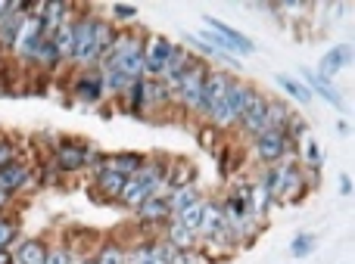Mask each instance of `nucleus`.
<instances>
[{"label":"nucleus","mask_w":355,"mask_h":264,"mask_svg":"<svg viewBox=\"0 0 355 264\" xmlns=\"http://www.w3.org/2000/svg\"><path fill=\"white\" fill-rule=\"evenodd\" d=\"M144 47H147V37L141 31H116V41H112L106 59L100 62V68H119L128 78L144 81Z\"/></svg>","instance_id":"nucleus-1"},{"label":"nucleus","mask_w":355,"mask_h":264,"mask_svg":"<svg viewBox=\"0 0 355 264\" xmlns=\"http://www.w3.org/2000/svg\"><path fill=\"white\" fill-rule=\"evenodd\" d=\"M206 62L202 59H196L193 66L187 68V75L181 78V84L175 87V97H178V103L184 106V109H190V112H196L200 109V103H202V78H206Z\"/></svg>","instance_id":"nucleus-2"},{"label":"nucleus","mask_w":355,"mask_h":264,"mask_svg":"<svg viewBox=\"0 0 355 264\" xmlns=\"http://www.w3.org/2000/svg\"><path fill=\"white\" fill-rule=\"evenodd\" d=\"M290 149H293V140L284 131H265L256 137V159L265 165H281L290 155Z\"/></svg>","instance_id":"nucleus-3"},{"label":"nucleus","mask_w":355,"mask_h":264,"mask_svg":"<svg viewBox=\"0 0 355 264\" xmlns=\"http://www.w3.org/2000/svg\"><path fill=\"white\" fill-rule=\"evenodd\" d=\"M175 44L162 35H147V47H144V78H159L162 66L168 62Z\"/></svg>","instance_id":"nucleus-4"},{"label":"nucleus","mask_w":355,"mask_h":264,"mask_svg":"<svg viewBox=\"0 0 355 264\" xmlns=\"http://www.w3.org/2000/svg\"><path fill=\"white\" fill-rule=\"evenodd\" d=\"M196 62V56L190 53V50H184V47H172V56H168V62L162 66V72H159V81L168 87V91H175L178 84H181V78L187 75V68Z\"/></svg>","instance_id":"nucleus-5"},{"label":"nucleus","mask_w":355,"mask_h":264,"mask_svg":"<svg viewBox=\"0 0 355 264\" xmlns=\"http://www.w3.org/2000/svg\"><path fill=\"white\" fill-rule=\"evenodd\" d=\"M227 84H231V78H227L225 72H206V78H202V103L196 112H200V115H209L218 103H225Z\"/></svg>","instance_id":"nucleus-6"},{"label":"nucleus","mask_w":355,"mask_h":264,"mask_svg":"<svg viewBox=\"0 0 355 264\" xmlns=\"http://www.w3.org/2000/svg\"><path fill=\"white\" fill-rule=\"evenodd\" d=\"M237 124H240V131H243L246 137H252V140H256L259 134H265V131H268V100L259 93V97L252 100L250 109L237 118Z\"/></svg>","instance_id":"nucleus-7"},{"label":"nucleus","mask_w":355,"mask_h":264,"mask_svg":"<svg viewBox=\"0 0 355 264\" xmlns=\"http://www.w3.org/2000/svg\"><path fill=\"white\" fill-rule=\"evenodd\" d=\"M256 97H259V93L252 91L250 84H243V81H234V78H231V84H227V93H225V106H227V112H231L234 122H237V118L243 115L246 109H250Z\"/></svg>","instance_id":"nucleus-8"},{"label":"nucleus","mask_w":355,"mask_h":264,"mask_svg":"<svg viewBox=\"0 0 355 264\" xmlns=\"http://www.w3.org/2000/svg\"><path fill=\"white\" fill-rule=\"evenodd\" d=\"M35 10V6H28V3H16L12 6V12L0 22V47H16V37H19V31H22V25H25V19H28V12Z\"/></svg>","instance_id":"nucleus-9"},{"label":"nucleus","mask_w":355,"mask_h":264,"mask_svg":"<svg viewBox=\"0 0 355 264\" xmlns=\"http://www.w3.org/2000/svg\"><path fill=\"white\" fill-rule=\"evenodd\" d=\"M53 153H56V165H60V171H66V174H72V171H78V168L87 165V147L85 143H60Z\"/></svg>","instance_id":"nucleus-10"},{"label":"nucleus","mask_w":355,"mask_h":264,"mask_svg":"<svg viewBox=\"0 0 355 264\" xmlns=\"http://www.w3.org/2000/svg\"><path fill=\"white\" fill-rule=\"evenodd\" d=\"M172 106V91L159 78H144V112H156Z\"/></svg>","instance_id":"nucleus-11"},{"label":"nucleus","mask_w":355,"mask_h":264,"mask_svg":"<svg viewBox=\"0 0 355 264\" xmlns=\"http://www.w3.org/2000/svg\"><path fill=\"white\" fill-rule=\"evenodd\" d=\"M35 12H37V6H35ZM41 37H44L41 19H37V16H28V19H25V25H22V31H19V37H16L19 56L31 59V53H35V47H37V41H41Z\"/></svg>","instance_id":"nucleus-12"},{"label":"nucleus","mask_w":355,"mask_h":264,"mask_svg":"<svg viewBox=\"0 0 355 264\" xmlns=\"http://www.w3.org/2000/svg\"><path fill=\"white\" fill-rule=\"evenodd\" d=\"M72 93H75V100H81V103H97L100 93H103V75L100 72L78 75L72 84Z\"/></svg>","instance_id":"nucleus-13"},{"label":"nucleus","mask_w":355,"mask_h":264,"mask_svg":"<svg viewBox=\"0 0 355 264\" xmlns=\"http://www.w3.org/2000/svg\"><path fill=\"white\" fill-rule=\"evenodd\" d=\"M290 168H293V165H290V162H284V165H268V171L262 174L259 187L268 193V199H281V196H284V187H287Z\"/></svg>","instance_id":"nucleus-14"},{"label":"nucleus","mask_w":355,"mask_h":264,"mask_svg":"<svg viewBox=\"0 0 355 264\" xmlns=\"http://www.w3.org/2000/svg\"><path fill=\"white\" fill-rule=\"evenodd\" d=\"M28 180H31V171H28V165H25V162H10V165L0 168V190H3V193L22 190Z\"/></svg>","instance_id":"nucleus-15"},{"label":"nucleus","mask_w":355,"mask_h":264,"mask_svg":"<svg viewBox=\"0 0 355 264\" xmlns=\"http://www.w3.org/2000/svg\"><path fill=\"white\" fill-rule=\"evenodd\" d=\"M349 62H352V47H349V44H343V47H334L331 53L321 59V72L318 75L324 81H331L334 75H337L343 66H349Z\"/></svg>","instance_id":"nucleus-16"},{"label":"nucleus","mask_w":355,"mask_h":264,"mask_svg":"<svg viewBox=\"0 0 355 264\" xmlns=\"http://www.w3.org/2000/svg\"><path fill=\"white\" fill-rule=\"evenodd\" d=\"M302 75H306V84L312 93H321V100H327V103L334 106V109H343V100H340V91L331 84V81H324L321 75L309 72V68H302Z\"/></svg>","instance_id":"nucleus-17"},{"label":"nucleus","mask_w":355,"mask_h":264,"mask_svg":"<svg viewBox=\"0 0 355 264\" xmlns=\"http://www.w3.org/2000/svg\"><path fill=\"white\" fill-rule=\"evenodd\" d=\"M94 178H97V190L103 193V196H110V199H119V196H122L125 184H128V178H125V174L106 171V168H97V171H94Z\"/></svg>","instance_id":"nucleus-18"},{"label":"nucleus","mask_w":355,"mask_h":264,"mask_svg":"<svg viewBox=\"0 0 355 264\" xmlns=\"http://www.w3.org/2000/svg\"><path fill=\"white\" fill-rule=\"evenodd\" d=\"M137 215H141L144 221H166V218H172V211H168V196H147L137 205Z\"/></svg>","instance_id":"nucleus-19"},{"label":"nucleus","mask_w":355,"mask_h":264,"mask_svg":"<svg viewBox=\"0 0 355 264\" xmlns=\"http://www.w3.org/2000/svg\"><path fill=\"white\" fill-rule=\"evenodd\" d=\"M196 202H202L200 199V190L196 187H181V190H172L168 193V211L178 218L181 211H187L190 205H196Z\"/></svg>","instance_id":"nucleus-20"},{"label":"nucleus","mask_w":355,"mask_h":264,"mask_svg":"<svg viewBox=\"0 0 355 264\" xmlns=\"http://www.w3.org/2000/svg\"><path fill=\"white\" fill-rule=\"evenodd\" d=\"M166 243H168L172 249H178V252H187V249H193L196 234H193V230H187L184 224L172 221V224L166 227Z\"/></svg>","instance_id":"nucleus-21"},{"label":"nucleus","mask_w":355,"mask_h":264,"mask_svg":"<svg viewBox=\"0 0 355 264\" xmlns=\"http://www.w3.org/2000/svg\"><path fill=\"white\" fill-rule=\"evenodd\" d=\"M47 252H50V249L44 246L41 240H25L22 246L16 249V255H12V258H16L19 264H44V261H47Z\"/></svg>","instance_id":"nucleus-22"},{"label":"nucleus","mask_w":355,"mask_h":264,"mask_svg":"<svg viewBox=\"0 0 355 264\" xmlns=\"http://www.w3.org/2000/svg\"><path fill=\"white\" fill-rule=\"evenodd\" d=\"M193 174H196V168H193V165H187V162H178V165H172V168H168V174H166L168 190L193 187Z\"/></svg>","instance_id":"nucleus-23"},{"label":"nucleus","mask_w":355,"mask_h":264,"mask_svg":"<svg viewBox=\"0 0 355 264\" xmlns=\"http://www.w3.org/2000/svg\"><path fill=\"white\" fill-rule=\"evenodd\" d=\"M290 118H293V112H290L287 103L268 100V131H287Z\"/></svg>","instance_id":"nucleus-24"},{"label":"nucleus","mask_w":355,"mask_h":264,"mask_svg":"<svg viewBox=\"0 0 355 264\" xmlns=\"http://www.w3.org/2000/svg\"><path fill=\"white\" fill-rule=\"evenodd\" d=\"M31 59L41 62V66H50V68H53L56 62H62L60 59V50H56V44H53V37H41V41H37V47H35V53H31Z\"/></svg>","instance_id":"nucleus-25"},{"label":"nucleus","mask_w":355,"mask_h":264,"mask_svg":"<svg viewBox=\"0 0 355 264\" xmlns=\"http://www.w3.org/2000/svg\"><path fill=\"white\" fill-rule=\"evenodd\" d=\"M100 75H103V84L110 87L112 93H125L131 84H135V78H128V75L119 72V68H100Z\"/></svg>","instance_id":"nucleus-26"},{"label":"nucleus","mask_w":355,"mask_h":264,"mask_svg":"<svg viewBox=\"0 0 355 264\" xmlns=\"http://www.w3.org/2000/svg\"><path fill=\"white\" fill-rule=\"evenodd\" d=\"M277 84H281L296 103H312V91H309L306 84H300L296 78H290V75H277Z\"/></svg>","instance_id":"nucleus-27"},{"label":"nucleus","mask_w":355,"mask_h":264,"mask_svg":"<svg viewBox=\"0 0 355 264\" xmlns=\"http://www.w3.org/2000/svg\"><path fill=\"white\" fill-rule=\"evenodd\" d=\"M131 264H166V258H162V252H159V243L135 249V255H131Z\"/></svg>","instance_id":"nucleus-28"},{"label":"nucleus","mask_w":355,"mask_h":264,"mask_svg":"<svg viewBox=\"0 0 355 264\" xmlns=\"http://www.w3.org/2000/svg\"><path fill=\"white\" fill-rule=\"evenodd\" d=\"M202 205H206V202L190 205V209H187V211H181V215H178L175 221H178V224H184L187 230H193V234H196V227H200V221H202Z\"/></svg>","instance_id":"nucleus-29"},{"label":"nucleus","mask_w":355,"mask_h":264,"mask_svg":"<svg viewBox=\"0 0 355 264\" xmlns=\"http://www.w3.org/2000/svg\"><path fill=\"white\" fill-rule=\"evenodd\" d=\"M125 93H128V112L131 115H144V81H135Z\"/></svg>","instance_id":"nucleus-30"},{"label":"nucleus","mask_w":355,"mask_h":264,"mask_svg":"<svg viewBox=\"0 0 355 264\" xmlns=\"http://www.w3.org/2000/svg\"><path fill=\"white\" fill-rule=\"evenodd\" d=\"M312 249H315V236L312 234H300L293 243H290V255H293V258H306Z\"/></svg>","instance_id":"nucleus-31"},{"label":"nucleus","mask_w":355,"mask_h":264,"mask_svg":"<svg viewBox=\"0 0 355 264\" xmlns=\"http://www.w3.org/2000/svg\"><path fill=\"white\" fill-rule=\"evenodd\" d=\"M97 264H125V252L116 243H110V246H103V252L97 255Z\"/></svg>","instance_id":"nucleus-32"},{"label":"nucleus","mask_w":355,"mask_h":264,"mask_svg":"<svg viewBox=\"0 0 355 264\" xmlns=\"http://www.w3.org/2000/svg\"><path fill=\"white\" fill-rule=\"evenodd\" d=\"M12 240H16V224L10 218H0V249H6Z\"/></svg>","instance_id":"nucleus-33"},{"label":"nucleus","mask_w":355,"mask_h":264,"mask_svg":"<svg viewBox=\"0 0 355 264\" xmlns=\"http://www.w3.org/2000/svg\"><path fill=\"white\" fill-rule=\"evenodd\" d=\"M168 264H202V255L196 249H187V252H175Z\"/></svg>","instance_id":"nucleus-34"},{"label":"nucleus","mask_w":355,"mask_h":264,"mask_svg":"<svg viewBox=\"0 0 355 264\" xmlns=\"http://www.w3.org/2000/svg\"><path fill=\"white\" fill-rule=\"evenodd\" d=\"M44 264H72V252L69 249H50Z\"/></svg>","instance_id":"nucleus-35"},{"label":"nucleus","mask_w":355,"mask_h":264,"mask_svg":"<svg viewBox=\"0 0 355 264\" xmlns=\"http://www.w3.org/2000/svg\"><path fill=\"white\" fill-rule=\"evenodd\" d=\"M10 162H16V149H12L10 140H0V168L10 165Z\"/></svg>","instance_id":"nucleus-36"},{"label":"nucleus","mask_w":355,"mask_h":264,"mask_svg":"<svg viewBox=\"0 0 355 264\" xmlns=\"http://www.w3.org/2000/svg\"><path fill=\"white\" fill-rule=\"evenodd\" d=\"M306 159H309V165H321V149H318V143L306 140Z\"/></svg>","instance_id":"nucleus-37"},{"label":"nucleus","mask_w":355,"mask_h":264,"mask_svg":"<svg viewBox=\"0 0 355 264\" xmlns=\"http://www.w3.org/2000/svg\"><path fill=\"white\" fill-rule=\"evenodd\" d=\"M112 12H116L119 19H135V16H137V10H135V6H116V10H112Z\"/></svg>","instance_id":"nucleus-38"},{"label":"nucleus","mask_w":355,"mask_h":264,"mask_svg":"<svg viewBox=\"0 0 355 264\" xmlns=\"http://www.w3.org/2000/svg\"><path fill=\"white\" fill-rule=\"evenodd\" d=\"M340 193H343V196H352V178H349V174H343V178H340Z\"/></svg>","instance_id":"nucleus-39"},{"label":"nucleus","mask_w":355,"mask_h":264,"mask_svg":"<svg viewBox=\"0 0 355 264\" xmlns=\"http://www.w3.org/2000/svg\"><path fill=\"white\" fill-rule=\"evenodd\" d=\"M12 6H16V3H10V0H0V22H3V19L12 12Z\"/></svg>","instance_id":"nucleus-40"},{"label":"nucleus","mask_w":355,"mask_h":264,"mask_svg":"<svg viewBox=\"0 0 355 264\" xmlns=\"http://www.w3.org/2000/svg\"><path fill=\"white\" fill-rule=\"evenodd\" d=\"M12 261H16V258H12L6 249H0V264H12Z\"/></svg>","instance_id":"nucleus-41"},{"label":"nucleus","mask_w":355,"mask_h":264,"mask_svg":"<svg viewBox=\"0 0 355 264\" xmlns=\"http://www.w3.org/2000/svg\"><path fill=\"white\" fill-rule=\"evenodd\" d=\"M6 205H10V193H3V190H0V211H3Z\"/></svg>","instance_id":"nucleus-42"},{"label":"nucleus","mask_w":355,"mask_h":264,"mask_svg":"<svg viewBox=\"0 0 355 264\" xmlns=\"http://www.w3.org/2000/svg\"><path fill=\"white\" fill-rule=\"evenodd\" d=\"M81 264H97V258H87V261H81Z\"/></svg>","instance_id":"nucleus-43"},{"label":"nucleus","mask_w":355,"mask_h":264,"mask_svg":"<svg viewBox=\"0 0 355 264\" xmlns=\"http://www.w3.org/2000/svg\"><path fill=\"white\" fill-rule=\"evenodd\" d=\"M125 264H128V261H125Z\"/></svg>","instance_id":"nucleus-44"}]
</instances>
